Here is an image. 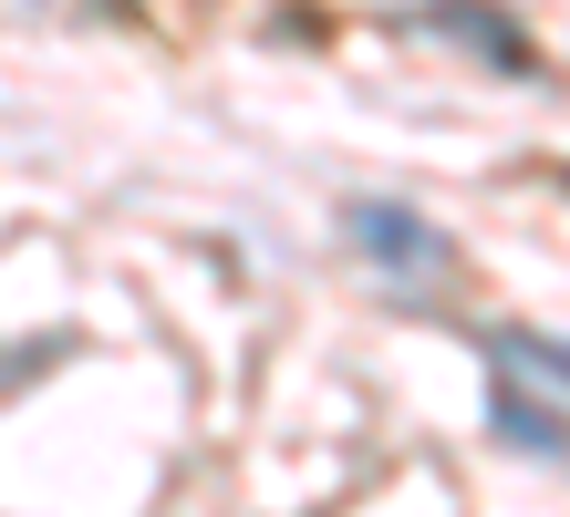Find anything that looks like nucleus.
Wrapping results in <instances>:
<instances>
[{
  "mask_svg": "<svg viewBox=\"0 0 570 517\" xmlns=\"http://www.w3.org/2000/svg\"><path fill=\"white\" fill-rule=\"evenodd\" d=\"M343 228H353V249L384 269V280H456V238L435 228V218H415L405 197H353L343 207Z\"/></svg>",
  "mask_w": 570,
  "mask_h": 517,
  "instance_id": "f257e3e1",
  "label": "nucleus"
},
{
  "mask_svg": "<svg viewBox=\"0 0 570 517\" xmlns=\"http://www.w3.org/2000/svg\"><path fill=\"white\" fill-rule=\"evenodd\" d=\"M415 21L435 31V42H456V52H478L488 73H529V62H540V52H529V31H519L509 11H498V0H425Z\"/></svg>",
  "mask_w": 570,
  "mask_h": 517,
  "instance_id": "f03ea898",
  "label": "nucleus"
},
{
  "mask_svg": "<svg viewBox=\"0 0 570 517\" xmlns=\"http://www.w3.org/2000/svg\"><path fill=\"white\" fill-rule=\"evenodd\" d=\"M488 362L498 372H540V384L570 394V341H550V331H488Z\"/></svg>",
  "mask_w": 570,
  "mask_h": 517,
  "instance_id": "20e7f679",
  "label": "nucleus"
},
{
  "mask_svg": "<svg viewBox=\"0 0 570 517\" xmlns=\"http://www.w3.org/2000/svg\"><path fill=\"white\" fill-rule=\"evenodd\" d=\"M498 435L519 445V456H540V466H570V435H560V414L540 394H519V384H498Z\"/></svg>",
  "mask_w": 570,
  "mask_h": 517,
  "instance_id": "7ed1b4c3",
  "label": "nucleus"
}]
</instances>
